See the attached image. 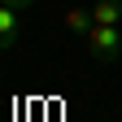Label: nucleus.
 Returning a JSON list of instances; mask_svg holds the SVG:
<instances>
[{"instance_id":"nucleus-1","label":"nucleus","mask_w":122,"mask_h":122,"mask_svg":"<svg viewBox=\"0 0 122 122\" xmlns=\"http://www.w3.org/2000/svg\"><path fill=\"white\" fill-rule=\"evenodd\" d=\"M83 44H87V52L100 61V66H109V61H118L122 57V26H105V22H96L83 35Z\"/></svg>"},{"instance_id":"nucleus-2","label":"nucleus","mask_w":122,"mask_h":122,"mask_svg":"<svg viewBox=\"0 0 122 122\" xmlns=\"http://www.w3.org/2000/svg\"><path fill=\"white\" fill-rule=\"evenodd\" d=\"M22 35V22H18V9L13 5H0V52H9Z\"/></svg>"},{"instance_id":"nucleus-3","label":"nucleus","mask_w":122,"mask_h":122,"mask_svg":"<svg viewBox=\"0 0 122 122\" xmlns=\"http://www.w3.org/2000/svg\"><path fill=\"white\" fill-rule=\"evenodd\" d=\"M92 18L105 26H122V0H96L92 5Z\"/></svg>"},{"instance_id":"nucleus-4","label":"nucleus","mask_w":122,"mask_h":122,"mask_svg":"<svg viewBox=\"0 0 122 122\" xmlns=\"http://www.w3.org/2000/svg\"><path fill=\"white\" fill-rule=\"evenodd\" d=\"M66 26L79 30V35H87V30L96 26V18H92V9H70V13H66Z\"/></svg>"},{"instance_id":"nucleus-5","label":"nucleus","mask_w":122,"mask_h":122,"mask_svg":"<svg viewBox=\"0 0 122 122\" xmlns=\"http://www.w3.org/2000/svg\"><path fill=\"white\" fill-rule=\"evenodd\" d=\"M0 5H13V9H26V5H35V0H0Z\"/></svg>"}]
</instances>
